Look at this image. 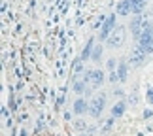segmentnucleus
Segmentation results:
<instances>
[{"label":"nucleus","instance_id":"obj_1","mask_svg":"<svg viewBox=\"0 0 153 136\" xmlns=\"http://www.w3.org/2000/svg\"><path fill=\"white\" fill-rule=\"evenodd\" d=\"M127 40V27L125 25H117L114 28V32L108 36V40H106V45L110 47V49H117V47H121L123 44H125Z\"/></svg>","mask_w":153,"mask_h":136},{"label":"nucleus","instance_id":"obj_2","mask_svg":"<svg viewBox=\"0 0 153 136\" xmlns=\"http://www.w3.org/2000/svg\"><path fill=\"white\" fill-rule=\"evenodd\" d=\"M106 98H108L106 93H98L91 98V102H89V115L91 117H100L102 115V111L106 108Z\"/></svg>","mask_w":153,"mask_h":136},{"label":"nucleus","instance_id":"obj_3","mask_svg":"<svg viewBox=\"0 0 153 136\" xmlns=\"http://www.w3.org/2000/svg\"><path fill=\"white\" fill-rule=\"evenodd\" d=\"M115 15H117V13L108 15V17H106V21L100 25V32H98V40H100V42H106V40H108V36L114 32V28L117 27V25H115Z\"/></svg>","mask_w":153,"mask_h":136},{"label":"nucleus","instance_id":"obj_4","mask_svg":"<svg viewBox=\"0 0 153 136\" xmlns=\"http://www.w3.org/2000/svg\"><path fill=\"white\" fill-rule=\"evenodd\" d=\"M72 114L74 115H85L89 114V100L85 97H78L72 104Z\"/></svg>","mask_w":153,"mask_h":136},{"label":"nucleus","instance_id":"obj_5","mask_svg":"<svg viewBox=\"0 0 153 136\" xmlns=\"http://www.w3.org/2000/svg\"><path fill=\"white\" fill-rule=\"evenodd\" d=\"M128 61H131L132 66H142L146 62V53L140 45H134L131 49V55H128Z\"/></svg>","mask_w":153,"mask_h":136},{"label":"nucleus","instance_id":"obj_6","mask_svg":"<svg viewBox=\"0 0 153 136\" xmlns=\"http://www.w3.org/2000/svg\"><path fill=\"white\" fill-rule=\"evenodd\" d=\"M144 15L140 13V15H134L132 19H131V34L134 38H136V42H138V38H140V34H142L144 30Z\"/></svg>","mask_w":153,"mask_h":136},{"label":"nucleus","instance_id":"obj_7","mask_svg":"<svg viewBox=\"0 0 153 136\" xmlns=\"http://www.w3.org/2000/svg\"><path fill=\"white\" fill-rule=\"evenodd\" d=\"M106 81V76L102 70H93V76H91V87L93 89H100Z\"/></svg>","mask_w":153,"mask_h":136},{"label":"nucleus","instance_id":"obj_8","mask_svg":"<svg viewBox=\"0 0 153 136\" xmlns=\"http://www.w3.org/2000/svg\"><path fill=\"white\" fill-rule=\"evenodd\" d=\"M93 47H95V38H89L87 40V44H85V47L81 49V55H79V59L81 61H91V53H93Z\"/></svg>","mask_w":153,"mask_h":136},{"label":"nucleus","instance_id":"obj_9","mask_svg":"<svg viewBox=\"0 0 153 136\" xmlns=\"http://www.w3.org/2000/svg\"><path fill=\"white\" fill-rule=\"evenodd\" d=\"M127 106H128L127 100H119V102H115L114 108H111V117H115V119H117V117H121L127 111Z\"/></svg>","mask_w":153,"mask_h":136},{"label":"nucleus","instance_id":"obj_10","mask_svg":"<svg viewBox=\"0 0 153 136\" xmlns=\"http://www.w3.org/2000/svg\"><path fill=\"white\" fill-rule=\"evenodd\" d=\"M115 13H117V15H121V17L131 15V13H132V10H131V2H128V0H121V2L115 6Z\"/></svg>","mask_w":153,"mask_h":136},{"label":"nucleus","instance_id":"obj_11","mask_svg":"<svg viewBox=\"0 0 153 136\" xmlns=\"http://www.w3.org/2000/svg\"><path fill=\"white\" fill-rule=\"evenodd\" d=\"M131 2V10H132V15H140L148 4V0H128Z\"/></svg>","mask_w":153,"mask_h":136},{"label":"nucleus","instance_id":"obj_12","mask_svg":"<svg viewBox=\"0 0 153 136\" xmlns=\"http://www.w3.org/2000/svg\"><path fill=\"white\" fill-rule=\"evenodd\" d=\"M127 74H128V66L125 61H119V66H117V76H119V81H127Z\"/></svg>","mask_w":153,"mask_h":136},{"label":"nucleus","instance_id":"obj_13","mask_svg":"<svg viewBox=\"0 0 153 136\" xmlns=\"http://www.w3.org/2000/svg\"><path fill=\"white\" fill-rule=\"evenodd\" d=\"M102 53H104L102 45H100V44H95V47H93V53H91V61H93V62H100Z\"/></svg>","mask_w":153,"mask_h":136},{"label":"nucleus","instance_id":"obj_14","mask_svg":"<svg viewBox=\"0 0 153 136\" xmlns=\"http://www.w3.org/2000/svg\"><path fill=\"white\" fill-rule=\"evenodd\" d=\"M72 70H74V76H81L85 72V62L81 59H76L74 64H72Z\"/></svg>","mask_w":153,"mask_h":136},{"label":"nucleus","instance_id":"obj_15","mask_svg":"<svg viewBox=\"0 0 153 136\" xmlns=\"http://www.w3.org/2000/svg\"><path fill=\"white\" fill-rule=\"evenodd\" d=\"M127 102L131 104V106H138V104H140V93H138V89H136V87L132 89V93H128V97H127Z\"/></svg>","mask_w":153,"mask_h":136},{"label":"nucleus","instance_id":"obj_16","mask_svg":"<svg viewBox=\"0 0 153 136\" xmlns=\"http://www.w3.org/2000/svg\"><path fill=\"white\" fill-rule=\"evenodd\" d=\"M72 127H74V131H78V132H85L87 129H89V125L85 123V119H74V123H72Z\"/></svg>","mask_w":153,"mask_h":136},{"label":"nucleus","instance_id":"obj_17","mask_svg":"<svg viewBox=\"0 0 153 136\" xmlns=\"http://www.w3.org/2000/svg\"><path fill=\"white\" fill-rule=\"evenodd\" d=\"M114 121H115V117H110V119H106L104 125L100 127V131H102V132H110L111 129H114Z\"/></svg>","mask_w":153,"mask_h":136},{"label":"nucleus","instance_id":"obj_18","mask_svg":"<svg viewBox=\"0 0 153 136\" xmlns=\"http://www.w3.org/2000/svg\"><path fill=\"white\" fill-rule=\"evenodd\" d=\"M117 66H119V61H115V59H108V61H106V68H108L110 72L117 70Z\"/></svg>","mask_w":153,"mask_h":136},{"label":"nucleus","instance_id":"obj_19","mask_svg":"<svg viewBox=\"0 0 153 136\" xmlns=\"http://www.w3.org/2000/svg\"><path fill=\"white\" fill-rule=\"evenodd\" d=\"M106 81H108V83H111V85H115L117 81H119V76H117V70H114V72H110V74H108V78H106Z\"/></svg>","mask_w":153,"mask_h":136},{"label":"nucleus","instance_id":"obj_20","mask_svg":"<svg viewBox=\"0 0 153 136\" xmlns=\"http://www.w3.org/2000/svg\"><path fill=\"white\" fill-rule=\"evenodd\" d=\"M111 94H114V97H117V98H123V97H125V91H123L121 87H115V89L111 91Z\"/></svg>","mask_w":153,"mask_h":136},{"label":"nucleus","instance_id":"obj_21","mask_svg":"<svg viewBox=\"0 0 153 136\" xmlns=\"http://www.w3.org/2000/svg\"><path fill=\"white\" fill-rule=\"evenodd\" d=\"M146 98H148V102H149V104H153V85L149 87L148 91H146Z\"/></svg>","mask_w":153,"mask_h":136},{"label":"nucleus","instance_id":"obj_22","mask_svg":"<svg viewBox=\"0 0 153 136\" xmlns=\"http://www.w3.org/2000/svg\"><path fill=\"white\" fill-rule=\"evenodd\" d=\"M36 131H38V132H42V131H44V123L40 121V119H38V123H36Z\"/></svg>","mask_w":153,"mask_h":136},{"label":"nucleus","instance_id":"obj_23","mask_svg":"<svg viewBox=\"0 0 153 136\" xmlns=\"http://www.w3.org/2000/svg\"><path fill=\"white\" fill-rule=\"evenodd\" d=\"M153 115V110H144V117L148 119V117H151Z\"/></svg>","mask_w":153,"mask_h":136},{"label":"nucleus","instance_id":"obj_24","mask_svg":"<svg viewBox=\"0 0 153 136\" xmlns=\"http://www.w3.org/2000/svg\"><path fill=\"white\" fill-rule=\"evenodd\" d=\"M74 114H70V111H64V119H72Z\"/></svg>","mask_w":153,"mask_h":136},{"label":"nucleus","instance_id":"obj_25","mask_svg":"<svg viewBox=\"0 0 153 136\" xmlns=\"http://www.w3.org/2000/svg\"><path fill=\"white\" fill-rule=\"evenodd\" d=\"M19 136H28V132H27V129H21V132H19Z\"/></svg>","mask_w":153,"mask_h":136}]
</instances>
